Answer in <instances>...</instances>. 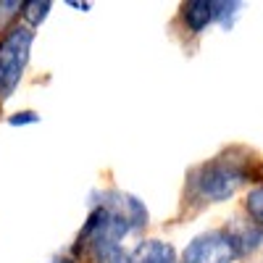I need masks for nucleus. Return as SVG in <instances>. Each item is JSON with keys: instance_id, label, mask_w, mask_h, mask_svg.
Returning a JSON list of instances; mask_svg holds the SVG:
<instances>
[{"instance_id": "obj_1", "label": "nucleus", "mask_w": 263, "mask_h": 263, "mask_svg": "<svg viewBox=\"0 0 263 263\" xmlns=\"http://www.w3.org/2000/svg\"><path fill=\"white\" fill-rule=\"evenodd\" d=\"M250 179V158L218 156L190 174V192L203 203H224Z\"/></svg>"}, {"instance_id": "obj_2", "label": "nucleus", "mask_w": 263, "mask_h": 263, "mask_svg": "<svg viewBox=\"0 0 263 263\" xmlns=\"http://www.w3.org/2000/svg\"><path fill=\"white\" fill-rule=\"evenodd\" d=\"M34 32L29 27H13L0 40V100L13 95L21 77H24Z\"/></svg>"}, {"instance_id": "obj_3", "label": "nucleus", "mask_w": 263, "mask_h": 263, "mask_svg": "<svg viewBox=\"0 0 263 263\" xmlns=\"http://www.w3.org/2000/svg\"><path fill=\"white\" fill-rule=\"evenodd\" d=\"M237 258L232 237L227 229H213L195 237L187 245L182 263H232Z\"/></svg>"}, {"instance_id": "obj_4", "label": "nucleus", "mask_w": 263, "mask_h": 263, "mask_svg": "<svg viewBox=\"0 0 263 263\" xmlns=\"http://www.w3.org/2000/svg\"><path fill=\"white\" fill-rule=\"evenodd\" d=\"M239 11V3H216V0H192V3L184 6V21H187V27L190 32L195 34H200L205 27L211 24H224L229 27L234 16Z\"/></svg>"}, {"instance_id": "obj_5", "label": "nucleus", "mask_w": 263, "mask_h": 263, "mask_svg": "<svg viewBox=\"0 0 263 263\" xmlns=\"http://www.w3.org/2000/svg\"><path fill=\"white\" fill-rule=\"evenodd\" d=\"M232 237V245L237 255H245L250 250H255L263 242V227L255 221H242V224H234V229H227Z\"/></svg>"}, {"instance_id": "obj_6", "label": "nucleus", "mask_w": 263, "mask_h": 263, "mask_svg": "<svg viewBox=\"0 0 263 263\" xmlns=\"http://www.w3.org/2000/svg\"><path fill=\"white\" fill-rule=\"evenodd\" d=\"M132 263H177V253L168 242L147 239V242H140V248L132 255Z\"/></svg>"}, {"instance_id": "obj_7", "label": "nucleus", "mask_w": 263, "mask_h": 263, "mask_svg": "<svg viewBox=\"0 0 263 263\" xmlns=\"http://www.w3.org/2000/svg\"><path fill=\"white\" fill-rule=\"evenodd\" d=\"M87 248L95 263H132V255L121 248V242H114V239H95Z\"/></svg>"}, {"instance_id": "obj_8", "label": "nucleus", "mask_w": 263, "mask_h": 263, "mask_svg": "<svg viewBox=\"0 0 263 263\" xmlns=\"http://www.w3.org/2000/svg\"><path fill=\"white\" fill-rule=\"evenodd\" d=\"M50 3L48 0H27V3H21V16H24L32 27H40L42 21L48 18V13H50Z\"/></svg>"}, {"instance_id": "obj_9", "label": "nucleus", "mask_w": 263, "mask_h": 263, "mask_svg": "<svg viewBox=\"0 0 263 263\" xmlns=\"http://www.w3.org/2000/svg\"><path fill=\"white\" fill-rule=\"evenodd\" d=\"M248 213H250V218L255 224H260L263 227V184L260 187H255L250 195H248Z\"/></svg>"}, {"instance_id": "obj_10", "label": "nucleus", "mask_w": 263, "mask_h": 263, "mask_svg": "<svg viewBox=\"0 0 263 263\" xmlns=\"http://www.w3.org/2000/svg\"><path fill=\"white\" fill-rule=\"evenodd\" d=\"M21 11V3H0V29L8 27V21Z\"/></svg>"}, {"instance_id": "obj_11", "label": "nucleus", "mask_w": 263, "mask_h": 263, "mask_svg": "<svg viewBox=\"0 0 263 263\" xmlns=\"http://www.w3.org/2000/svg\"><path fill=\"white\" fill-rule=\"evenodd\" d=\"M37 121H40V116L34 111H21V114H13L8 119L11 126H24V124H37Z\"/></svg>"}, {"instance_id": "obj_12", "label": "nucleus", "mask_w": 263, "mask_h": 263, "mask_svg": "<svg viewBox=\"0 0 263 263\" xmlns=\"http://www.w3.org/2000/svg\"><path fill=\"white\" fill-rule=\"evenodd\" d=\"M50 263H74L71 258H55V260H50Z\"/></svg>"}]
</instances>
